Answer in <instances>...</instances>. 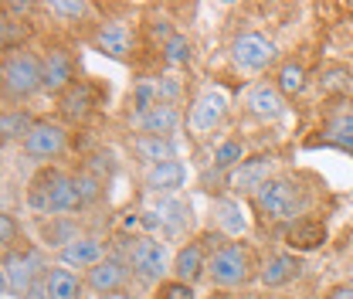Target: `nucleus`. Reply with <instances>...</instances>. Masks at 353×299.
I'll return each mask as SVG.
<instances>
[{
  "mask_svg": "<svg viewBox=\"0 0 353 299\" xmlns=\"http://www.w3.org/2000/svg\"><path fill=\"white\" fill-rule=\"evenodd\" d=\"M28 211L38 218H75L82 208V197L75 191V173H65L58 167H44L31 184H28V197H24Z\"/></svg>",
  "mask_w": 353,
  "mask_h": 299,
  "instance_id": "obj_1",
  "label": "nucleus"
},
{
  "mask_svg": "<svg viewBox=\"0 0 353 299\" xmlns=\"http://www.w3.org/2000/svg\"><path fill=\"white\" fill-rule=\"evenodd\" d=\"M309 204H312L309 187H303V184H299L296 177H289V173H275L262 191L252 197V208L262 214L265 221L282 224V228L292 224V221H299V218L309 211Z\"/></svg>",
  "mask_w": 353,
  "mask_h": 299,
  "instance_id": "obj_2",
  "label": "nucleus"
},
{
  "mask_svg": "<svg viewBox=\"0 0 353 299\" xmlns=\"http://www.w3.org/2000/svg\"><path fill=\"white\" fill-rule=\"evenodd\" d=\"M259 258L245 242H224L218 252L211 255L208 265V282L218 293H241L259 279Z\"/></svg>",
  "mask_w": 353,
  "mask_h": 299,
  "instance_id": "obj_3",
  "label": "nucleus"
},
{
  "mask_svg": "<svg viewBox=\"0 0 353 299\" xmlns=\"http://www.w3.org/2000/svg\"><path fill=\"white\" fill-rule=\"evenodd\" d=\"M0 86H3L7 109H17V102H28L38 92H44V61L28 48L14 51V55H3Z\"/></svg>",
  "mask_w": 353,
  "mask_h": 299,
  "instance_id": "obj_4",
  "label": "nucleus"
},
{
  "mask_svg": "<svg viewBox=\"0 0 353 299\" xmlns=\"http://www.w3.org/2000/svg\"><path fill=\"white\" fill-rule=\"evenodd\" d=\"M48 269H51V262H48V255L41 249H34V245L10 249L0 258V286H3L7 296L24 299L44 279Z\"/></svg>",
  "mask_w": 353,
  "mask_h": 299,
  "instance_id": "obj_5",
  "label": "nucleus"
},
{
  "mask_svg": "<svg viewBox=\"0 0 353 299\" xmlns=\"http://www.w3.org/2000/svg\"><path fill=\"white\" fill-rule=\"evenodd\" d=\"M123 258L130 262L132 279H139L143 286H160L167 282V272H174V255L157 235H132Z\"/></svg>",
  "mask_w": 353,
  "mask_h": 299,
  "instance_id": "obj_6",
  "label": "nucleus"
},
{
  "mask_svg": "<svg viewBox=\"0 0 353 299\" xmlns=\"http://www.w3.org/2000/svg\"><path fill=\"white\" fill-rule=\"evenodd\" d=\"M224 242H228V238L218 235V231H204V235L190 238L187 245H180V249L174 252V272H170V279L187 282V286H194V289H197V286L208 279L211 255L218 252Z\"/></svg>",
  "mask_w": 353,
  "mask_h": 299,
  "instance_id": "obj_7",
  "label": "nucleus"
},
{
  "mask_svg": "<svg viewBox=\"0 0 353 299\" xmlns=\"http://www.w3.org/2000/svg\"><path fill=\"white\" fill-rule=\"evenodd\" d=\"M228 55H231V65L238 72L262 75V72H268L279 61V44L272 41L268 35H262V31H238L231 38Z\"/></svg>",
  "mask_w": 353,
  "mask_h": 299,
  "instance_id": "obj_8",
  "label": "nucleus"
},
{
  "mask_svg": "<svg viewBox=\"0 0 353 299\" xmlns=\"http://www.w3.org/2000/svg\"><path fill=\"white\" fill-rule=\"evenodd\" d=\"M228 109H231L228 95H224L218 86H204L194 95L190 109H187V129H190V136H194V139L214 136V133L224 126V119H228Z\"/></svg>",
  "mask_w": 353,
  "mask_h": 299,
  "instance_id": "obj_9",
  "label": "nucleus"
},
{
  "mask_svg": "<svg viewBox=\"0 0 353 299\" xmlns=\"http://www.w3.org/2000/svg\"><path fill=\"white\" fill-rule=\"evenodd\" d=\"M65 150H68V129H65V123H58V119H38L34 129L21 143V153L28 160H34V164H51Z\"/></svg>",
  "mask_w": 353,
  "mask_h": 299,
  "instance_id": "obj_10",
  "label": "nucleus"
},
{
  "mask_svg": "<svg viewBox=\"0 0 353 299\" xmlns=\"http://www.w3.org/2000/svg\"><path fill=\"white\" fill-rule=\"evenodd\" d=\"M130 279H132V269L126 258L105 255L95 269L85 272V289L99 299H116L130 289Z\"/></svg>",
  "mask_w": 353,
  "mask_h": 299,
  "instance_id": "obj_11",
  "label": "nucleus"
},
{
  "mask_svg": "<svg viewBox=\"0 0 353 299\" xmlns=\"http://www.w3.org/2000/svg\"><path fill=\"white\" fill-rule=\"evenodd\" d=\"M272 171H275V157H272V153L245 157V160H241V164L231 171V177H228V191H231L234 197L241 194V197H248V201H252V197L262 191L265 184L275 177Z\"/></svg>",
  "mask_w": 353,
  "mask_h": 299,
  "instance_id": "obj_12",
  "label": "nucleus"
},
{
  "mask_svg": "<svg viewBox=\"0 0 353 299\" xmlns=\"http://www.w3.org/2000/svg\"><path fill=\"white\" fill-rule=\"evenodd\" d=\"M211 231H218L224 235L228 242H238V238H245L248 235V211H245V204L234 197V194H218V197H211Z\"/></svg>",
  "mask_w": 353,
  "mask_h": 299,
  "instance_id": "obj_13",
  "label": "nucleus"
},
{
  "mask_svg": "<svg viewBox=\"0 0 353 299\" xmlns=\"http://www.w3.org/2000/svg\"><path fill=\"white\" fill-rule=\"evenodd\" d=\"M126 126L136 136H174L176 129L183 126V113L176 109L174 102H160L153 109H143V113H130L126 116Z\"/></svg>",
  "mask_w": 353,
  "mask_h": 299,
  "instance_id": "obj_14",
  "label": "nucleus"
},
{
  "mask_svg": "<svg viewBox=\"0 0 353 299\" xmlns=\"http://www.w3.org/2000/svg\"><path fill=\"white\" fill-rule=\"evenodd\" d=\"M245 113L252 119H259L262 126H272V123L285 119L289 106H285V95L275 88V82H255L245 92Z\"/></svg>",
  "mask_w": 353,
  "mask_h": 299,
  "instance_id": "obj_15",
  "label": "nucleus"
},
{
  "mask_svg": "<svg viewBox=\"0 0 353 299\" xmlns=\"http://www.w3.org/2000/svg\"><path fill=\"white\" fill-rule=\"evenodd\" d=\"M303 276H306V262L296 252H275V255L265 258L262 269H259V282L265 289H285Z\"/></svg>",
  "mask_w": 353,
  "mask_h": 299,
  "instance_id": "obj_16",
  "label": "nucleus"
},
{
  "mask_svg": "<svg viewBox=\"0 0 353 299\" xmlns=\"http://www.w3.org/2000/svg\"><path fill=\"white\" fill-rule=\"evenodd\" d=\"M92 48L112 61H130L132 31L126 21H99L92 31Z\"/></svg>",
  "mask_w": 353,
  "mask_h": 299,
  "instance_id": "obj_17",
  "label": "nucleus"
},
{
  "mask_svg": "<svg viewBox=\"0 0 353 299\" xmlns=\"http://www.w3.org/2000/svg\"><path fill=\"white\" fill-rule=\"evenodd\" d=\"M41 61H44V92L48 95H61V92H68L79 82V65H75L68 48H51Z\"/></svg>",
  "mask_w": 353,
  "mask_h": 299,
  "instance_id": "obj_18",
  "label": "nucleus"
},
{
  "mask_svg": "<svg viewBox=\"0 0 353 299\" xmlns=\"http://www.w3.org/2000/svg\"><path fill=\"white\" fill-rule=\"evenodd\" d=\"M282 242H285L289 252L309 255V252H316V249H323L330 242V228L323 221H316V218H299V221L282 228Z\"/></svg>",
  "mask_w": 353,
  "mask_h": 299,
  "instance_id": "obj_19",
  "label": "nucleus"
},
{
  "mask_svg": "<svg viewBox=\"0 0 353 299\" xmlns=\"http://www.w3.org/2000/svg\"><path fill=\"white\" fill-rule=\"evenodd\" d=\"M130 146H132L136 164H139L143 171L180 160V143H176V136H132Z\"/></svg>",
  "mask_w": 353,
  "mask_h": 299,
  "instance_id": "obj_20",
  "label": "nucleus"
},
{
  "mask_svg": "<svg viewBox=\"0 0 353 299\" xmlns=\"http://www.w3.org/2000/svg\"><path fill=\"white\" fill-rule=\"evenodd\" d=\"M183 184H187V164L183 160L143 171V191L146 194H157V197H174V194L183 191Z\"/></svg>",
  "mask_w": 353,
  "mask_h": 299,
  "instance_id": "obj_21",
  "label": "nucleus"
},
{
  "mask_svg": "<svg viewBox=\"0 0 353 299\" xmlns=\"http://www.w3.org/2000/svg\"><path fill=\"white\" fill-rule=\"evenodd\" d=\"M150 211L157 214V224H160V238H176L190 228V204L174 194V197H157Z\"/></svg>",
  "mask_w": 353,
  "mask_h": 299,
  "instance_id": "obj_22",
  "label": "nucleus"
},
{
  "mask_svg": "<svg viewBox=\"0 0 353 299\" xmlns=\"http://www.w3.org/2000/svg\"><path fill=\"white\" fill-rule=\"evenodd\" d=\"M95 106H99V92H95L92 82H82V79L68 88V92L58 95V113H61L68 123H82V119H88V116L95 113Z\"/></svg>",
  "mask_w": 353,
  "mask_h": 299,
  "instance_id": "obj_23",
  "label": "nucleus"
},
{
  "mask_svg": "<svg viewBox=\"0 0 353 299\" xmlns=\"http://www.w3.org/2000/svg\"><path fill=\"white\" fill-rule=\"evenodd\" d=\"M105 258V242L102 238H95V235H82V238H75L68 249H61L58 252V265H68V269H95L99 262Z\"/></svg>",
  "mask_w": 353,
  "mask_h": 299,
  "instance_id": "obj_24",
  "label": "nucleus"
},
{
  "mask_svg": "<svg viewBox=\"0 0 353 299\" xmlns=\"http://www.w3.org/2000/svg\"><path fill=\"white\" fill-rule=\"evenodd\" d=\"M41 286L51 299H82V293H85V276H79L68 265H51L44 272Z\"/></svg>",
  "mask_w": 353,
  "mask_h": 299,
  "instance_id": "obj_25",
  "label": "nucleus"
},
{
  "mask_svg": "<svg viewBox=\"0 0 353 299\" xmlns=\"http://www.w3.org/2000/svg\"><path fill=\"white\" fill-rule=\"evenodd\" d=\"M323 136L312 139V143H323V146H333V150H343V153H353V109H340L333 113L323 129Z\"/></svg>",
  "mask_w": 353,
  "mask_h": 299,
  "instance_id": "obj_26",
  "label": "nucleus"
},
{
  "mask_svg": "<svg viewBox=\"0 0 353 299\" xmlns=\"http://www.w3.org/2000/svg\"><path fill=\"white\" fill-rule=\"evenodd\" d=\"M275 88L285 95V99H296V95H303L309 86V68H306V61L303 58H282L279 61V68H275Z\"/></svg>",
  "mask_w": 353,
  "mask_h": 299,
  "instance_id": "obj_27",
  "label": "nucleus"
},
{
  "mask_svg": "<svg viewBox=\"0 0 353 299\" xmlns=\"http://www.w3.org/2000/svg\"><path fill=\"white\" fill-rule=\"evenodd\" d=\"M34 123H38V116H34L31 109H24V106H17V109H3V116H0V133H3V143H7V146L24 143V136L34 129Z\"/></svg>",
  "mask_w": 353,
  "mask_h": 299,
  "instance_id": "obj_28",
  "label": "nucleus"
},
{
  "mask_svg": "<svg viewBox=\"0 0 353 299\" xmlns=\"http://www.w3.org/2000/svg\"><path fill=\"white\" fill-rule=\"evenodd\" d=\"M41 235H44V245H48V249L61 252V249H68L75 238H82V228H79L75 218H48L41 224Z\"/></svg>",
  "mask_w": 353,
  "mask_h": 299,
  "instance_id": "obj_29",
  "label": "nucleus"
},
{
  "mask_svg": "<svg viewBox=\"0 0 353 299\" xmlns=\"http://www.w3.org/2000/svg\"><path fill=\"white\" fill-rule=\"evenodd\" d=\"M245 160V143L238 139V136H224L218 146H214V153H211V167L218 171V177H231V171L238 167Z\"/></svg>",
  "mask_w": 353,
  "mask_h": 299,
  "instance_id": "obj_30",
  "label": "nucleus"
},
{
  "mask_svg": "<svg viewBox=\"0 0 353 299\" xmlns=\"http://www.w3.org/2000/svg\"><path fill=\"white\" fill-rule=\"evenodd\" d=\"M160 61H163L167 68H183V65H190V61H194V41H190L187 35L176 31L167 44H160Z\"/></svg>",
  "mask_w": 353,
  "mask_h": 299,
  "instance_id": "obj_31",
  "label": "nucleus"
},
{
  "mask_svg": "<svg viewBox=\"0 0 353 299\" xmlns=\"http://www.w3.org/2000/svg\"><path fill=\"white\" fill-rule=\"evenodd\" d=\"M28 38H31V28H28V21H17V17L3 14V21H0V44H3V55L24 51Z\"/></svg>",
  "mask_w": 353,
  "mask_h": 299,
  "instance_id": "obj_32",
  "label": "nucleus"
},
{
  "mask_svg": "<svg viewBox=\"0 0 353 299\" xmlns=\"http://www.w3.org/2000/svg\"><path fill=\"white\" fill-rule=\"evenodd\" d=\"M41 10L58 17L61 24H82L92 14V3H85V0H51V3H41Z\"/></svg>",
  "mask_w": 353,
  "mask_h": 299,
  "instance_id": "obj_33",
  "label": "nucleus"
},
{
  "mask_svg": "<svg viewBox=\"0 0 353 299\" xmlns=\"http://www.w3.org/2000/svg\"><path fill=\"white\" fill-rule=\"evenodd\" d=\"M319 88L326 95H347L353 88V72L347 65H326L323 75H319Z\"/></svg>",
  "mask_w": 353,
  "mask_h": 299,
  "instance_id": "obj_34",
  "label": "nucleus"
},
{
  "mask_svg": "<svg viewBox=\"0 0 353 299\" xmlns=\"http://www.w3.org/2000/svg\"><path fill=\"white\" fill-rule=\"evenodd\" d=\"M75 191L82 197V208H95L102 197H105V180L95 177L92 171H79L75 173Z\"/></svg>",
  "mask_w": 353,
  "mask_h": 299,
  "instance_id": "obj_35",
  "label": "nucleus"
},
{
  "mask_svg": "<svg viewBox=\"0 0 353 299\" xmlns=\"http://www.w3.org/2000/svg\"><path fill=\"white\" fill-rule=\"evenodd\" d=\"M21 224H17V218L14 211H3L0 214V249L3 252H10V249H21Z\"/></svg>",
  "mask_w": 353,
  "mask_h": 299,
  "instance_id": "obj_36",
  "label": "nucleus"
},
{
  "mask_svg": "<svg viewBox=\"0 0 353 299\" xmlns=\"http://www.w3.org/2000/svg\"><path fill=\"white\" fill-rule=\"evenodd\" d=\"M153 299H197V289L187 286V282H176V279H167L157 286V296Z\"/></svg>",
  "mask_w": 353,
  "mask_h": 299,
  "instance_id": "obj_37",
  "label": "nucleus"
},
{
  "mask_svg": "<svg viewBox=\"0 0 353 299\" xmlns=\"http://www.w3.org/2000/svg\"><path fill=\"white\" fill-rule=\"evenodd\" d=\"M326 299H353V286H347V282H343V286H333V289L326 293Z\"/></svg>",
  "mask_w": 353,
  "mask_h": 299,
  "instance_id": "obj_38",
  "label": "nucleus"
},
{
  "mask_svg": "<svg viewBox=\"0 0 353 299\" xmlns=\"http://www.w3.org/2000/svg\"><path fill=\"white\" fill-rule=\"evenodd\" d=\"M214 299H262L259 293H252V289H241V293H221Z\"/></svg>",
  "mask_w": 353,
  "mask_h": 299,
  "instance_id": "obj_39",
  "label": "nucleus"
},
{
  "mask_svg": "<svg viewBox=\"0 0 353 299\" xmlns=\"http://www.w3.org/2000/svg\"><path fill=\"white\" fill-rule=\"evenodd\" d=\"M24 299H51V296L44 293V286H41V282H38V286H34V289H31V293H28V296H24Z\"/></svg>",
  "mask_w": 353,
  "mask_h": 299,
  "instance_id": "obj_40",
  "label": "nucleus"
}]
</instances>
